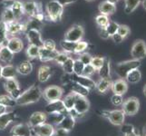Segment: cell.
Wrapping results in <instances>:
<instances>
[{"mask_svg": "<svg viewBox=\"0 0 146 136\" xmlns=\"http://www.w3.org/2000/svg\"><path fill=\"white\" fill-rule=\"evenodd\" d=\"M42 94L43 92L40 89V87L35 85V86H32L27 91H25L21 96L17 100V103L19 105H27V104L36 103L41 99Z\"/></svg>", "mask_w": 146, "mask_h": 136, "instance_id": "obj_1", "label": "cell"}, {"mask_svg": "<svg viewBox=\"0 0 146 136\" xmlns=\"http://www.w3.org/2000/svg\"><path fill=\"white\" fill-rule=\"evenodd\" d=\"M141 61L136 59H132V60H127V61L121 62L116 64L115 66V72L117 73L121 78L123 79L126 77V75L129 72H131L133 69H137L140 67Z\"/></svg>", "mask_w": 146, "mask_h": 136, "instance_id": "obj_2", "label": "cell"}, {"mask_svg": "<svg viewBox=\"0 0 146 136\" xmlns=\"http://www.w3.org/2000/svg\"><path fill=\"white\" fill-rule=\"evenodd\" d=\"M46 13L48 17L54 22L60 21L64 13V7L56 0H51L46 5Z\"/></svg>", "mask_w": 146, "mask_h": 136, "instance_id": "obj_3", "label": "cell"}, {"mask_svg": "<svg viewBox=\"0 0 146 136\" xmlns=\"http://www.w3.org/2000/svg\"><path fill=\"white\" fill-rule=\"evenodd\" d=\"M103 116L109 120V122L113 125L121 126L124 123L125 113L123 110H113V111H104L102 113Z\"/></svg>", "mask_w": 146, "mask_h": 136, "instance_id": "obj_4", "label": "cell"}, {"mask_svg": "<svg viewBox=\"0 0 146 136\" xmlns=\"http://www.w3.org/2000/svg\"><path fill=\"white\" fill-rule=\"evenodd\" d=\"M84 34V29L80 25H74V26L67 30L64 34V40L70 42H79L81 41Z\"/></svg>", "mask_w": 146, "mask_h": 136, "instance_id": "obj_5", "label": "cell"}, {"mask_svg": "<svg viewBox=\"0 0 146 136\" xmlns=\"http://www.w3.org/2000/svg\"><path fill=\"white\" fill-rule=\"evenodd\" d=\"M131 55L133 59L143 60L146 56V43L142 39L136 40L132 45L131 49Z\"/></svg>", "mask_w": 146, "mask_h": 136, "instance_id": "obj_6", "label": "cell"}, {"mask_svg": "<svg viewBox=\"0 0 146 136\" xmlns=\"http://www.w3.org/2000/svg\"><path fill=\"white\" fill-rule=\"evenodd\" d=\"M123 111L125 114L134 115L138 113L140 108V102L136 97H130L123 103Z\"/></svg>", "mask_w": 146, "mask_h": 136, "instance_id": "obj_7", "label": "cell"}, {"mask_svg": "<svg viewBox=\"0 0 146 136\" xmlns=\"http://www.w3.org/2000/svg\"><path fill=\"white\" fill-rule=\"evenodd\" d=\"M63 89L59 86H49L47 88L44 89V97L47 100L48 102H53V101L60 100L63 95Z\"/></svg>", "mask_w": 146, "mask_h": 136, "instance_id": "obj_8", "label": "cell"}, {"mask_svg": "<svg viewBox=\"0 0 146 136\" xmlns=\"http://www.w3.org/2000/svg\"><path fill=\"white\" fill-rule=\"evenodd\" d=\"M32 132L34 136H53L54 128L51 123H44L32 128Z\"/></svg>", "mask_w": 146, "mask_h": 136, "instance_id": "obj_9", "label": "cell"}, {"mask_svg": "<svg viewBox=\"0 0 146 136\" xmlns=\"http://www.w3.org/2000/svg\"><path fill=\"white\" fill-rule=\"evenodd\" d=\"M24 13H26L28 17L38 18L39 17V6L35 0H27L23 3Z\"/></svg>", "mask_w": 146, "mask_h": 136, "instance_id": "obj_10", "label": "cell"}, {"mask_svg": "<svg viewBox=\"0 0 146 136\" xmlns=\"http://www.w3.org/2000/svg\"><path fill=\"white\" fill-rule=\"evenodd\" d=\"M27 39H28L30 44L36 45V46H37L39 48L43 46L44 41L42 40L41 33H40L39 30L34 29V28L28 29L27 32Z\"/></svg>", "mask_w": 146, "mask_h": 136, "instance_id": "obj_11", "label": "cell"}, {"mask_svg": "<svg viewBox=\"0 0 146 136\" xmlns=\"http://www.w3.org/2000/svg\"><path fill=\"white\" fill-rule=\"evenodd\" d=\"M66 110L64 105L63 100H56L53 101V102H49L48 104L46 106V113L48 114H53V113H62Z\"/></svg>", "mask_w": 146, "mask_h": 136, "instance_id": "obj_12", "label": "cell"}, {"mask_svg": "<svg viewBox=\"0 0 146 136\" xmlns=\"http://www.w3.org/2000/svg\"><path fill=\"white\" fill-rule=\"evenodd\" d=\"M11 133L13 136H34L32 127L27 123H19L13 127Z\"/></svg>", "mask_w": 146, "mask_h": 136, "instance_id": "obj_13", "label": "cell"}, {"mask_svg": "<svg viewBox=\"0 0 146 136\" xmlns=\"http://www.w3.org/2000/svg\"><path fill=\"white\" fill-rule=\"evenodd\" d=\"M90 107V103L89 101L86 99V97L83 96H77L76 100H75L74 106V109L76 111L77 113L80 114H84L85 113H87V111L89 110Z\"/></svg>", "mask_w": 146, "mask_h": 136, "instance_id": "obj_14", "label": "cell"}, {"mask_svg": "<svg viewBox=\"0 0 146 136\" xmlns=\"http://www.w3.org/2000/svg\"><path fill=\"white\" fill-rule=\"evenodd\" d=\"M111 88L113 90V94L123 95L128 91V83L126 82V80L121 78L112 83Z\"/></svg>", "mask_w": 146, "mask_h": 136, "instance_id": "obj_15", "label": "cell"}, {"mask_svg": "<svg viewBox=\"0 0 146 136\" xmlns=\"http://www.w3.org/2000/svg\"><path fill=\"white\" fill-rule=\"evenodd\" d=\"M46 121H47V116L46 113L42 112H36L33 114H31V116L29 117L28 124L30 127L34 128L37 126V125L46 123Z\"/></svg>", "mask_w": 146, "mask_h": 136, "instance_id": "obj_16", "label": "cell"}, {"mask_svg": "<svg viewBox=\"0 0 146 136\" xmlns=\"http://www.w3.org/2000/svg\"><path fill=\"white\" fill-rule=\"evenodd\" d=\"M74 83L82 85V86L87 88L88 90H92L95 88V82L90 77L84 76V75H75V74H74Z\"/></svg>", "mask_w": 146, "mask_h": 136, "instance_id": "obj_17", "label": "cell"}, {"mask_svg": "<svg viewBox=\"0 0 146 136\" xmlns=\"http://www.w3.org/2000/svg\"><path fill=\"white\" fill-rule=\"evenodd\" d=\"M6 46L11 51L13 54H17L19 52L22 51V49L24 47V44L22 40L18 37H11L8 39L7 44Z\"/></svg>", "mask_w": 146, "mask_h": 136, "instance_id": "obj_18", "label": "cell"}, {"mask_svg": "<svg viewBox=\"0 0 146 136\" xmlns=\"http://www.w3.org/2000/svg\"><path fill=\"white\" fill-rule=\"evenodd\" d=\"M58 53L59 52L57 51V50H54V51H51V50L46 49V48H44V47H40L38 58L41 60L42 62L53 61V60H54L55 57L57 56Z\"/></svg>", "mask_w": 146, "mask_h": 136, "instance_id": "obj_19", "label": "cell"}, {"mask_svg": "<svg viewBox=\"0 0 146 136\" xmlns=\"http://www.w3.org/2000/svg\"><path fill=\"white\" fill-rule=\"evenodd\" d=\"M74 124H75V118H74L69 113H67L60 121V123L57 124V127L62 128L65 131H67V132H70L74 128Z\"/></svg>", "mask_w": 146, "mask_h": 136, "instance_id": "obj_20", "label": "cell"}, {"mask_svg": "<svg viewBox=\"0 0 146 136\" xmlns=\"http://www.w3.org/2000/svg\"><path fill=\"white\" fill-rule=\"evenodd\" d=\"M99 11L101 15H104V16H111V15L114 14L116 12V6L114 4H112L108 1H104L100 3L99 5Z\"/></svg>", "mask_w": 146, "mask_h": 136, "instance_id": "obj_21", "label": "cell"}, {"mask_svg": "<svg viewBox=\"0 0 146 136\" xmlns=\"http://www.w3.org/2000/svg\"><path fill=\"white\" fill-rule=\"evenodd\" d=\"M51 75H52V71H51V68H50V66H48V65L44 64L39 68L38 74H37L39 82H41V83L47 82L50 79V77H51Z\"/></svg>", "mask_w": 146, "mask_h": 136, "instance_id": "obj_22", "label": "cell"}, {"mask_svg": "<svg viewBox=\"0 0 146 136\" xmlns=\"http://www.w3.org/2000/svg\"><path fill=\"white\" fill-rule=\"evenodd\" d=\"M14 120H16V114L14 113H5L0 115V130L3 131L6 129L9 123H11Z\"/></svg>", "mask_w": 146, "mask_h": 136, "instance_id": "obj_23", "label": "cell"}, {"mask_svg": "<svg viewBox=\"0 0 146 136\" xmlns=\"http://www.w3.org/2000/svg\"><path fill=\"white\" fill-rule=\"evenodd\" d=\"M17 74V67H15L14 65L7 64L6 66H3L2 68V78L6 80L16 78Z\"/></svg>", "mask_w": 146, "mask_h": 136, "instance_id": "obj_24", "label": "cell"}, {"mask_svg": "<svg viewBox=\"0 0 146 136\" xmlns=\"http://www.w3.org/2000/svg\"><path fill=\"white\" fill-rule=\"evenodd\" d=\"M33 71V65L30 61H23L17 66V72L22 75H28Z\"/></svg>", "mask_w": 146, "mask_h": 136, "instance_id": "obj_25", "label": "cell"}, {"mask_svg": "<svg viewBox=\"0 0 146 136\" xmlns=\"http://www.w3.org/2000/svg\"><path fill=\"white\" fill-rule=\"evenodd\" d=\"M126 82L130 83V84H137L138 82L141 81L142 79V73L139 70V68L137 69H133L131 72H129L126 75Z\"/></svg>", "mask_w": 146, "mask_h": 136, "instance_id": "obj_26", "label": "cell"}, {"mask_svg": "<svg viewBox=\"0 0 146 136\" xmlns=\"http://www.w3.org/2000/svg\"><path fill=\"white\" fill-rule=\"evenodd\" d=\"M11 10L15 16V18H16L17 21L21 18L22 15L24 13V9H23V3H21L18 0H15L13 2L12 6H11Z\"/></svg>", "mask_w": 146, "mask_h": 136, "instance_id": "obj_27", "label": "cell"}, {"mask_svg": "<svg viewBox=\"0 0 146 136\" xmlns=\"http://www.w3.org/2000/svg\"><path fill=\"white\" fill-rule=\"evenodd\" d=\"M13 58H14V54L7 46L0 47V60L2 62L9 64L12 62Z\"/></svg>", "mask_w": 146, "mask_h": 136, "instance_id": "obj_28", "label": "cell"}, {"mask_svg": "<svg viewBox=\"0 0 146 136\" xmlns=\"http://www.w3.org/2000/svg\"><path fill=\"white\" fill-rule=\"evenodd\" d=\"M98 73L100 77L102 79H110V74H111V67H110V61L109 59L105 58L104 64L102 65L98 70Z\"/></svg>", "mask_w": 146, "mask_h": 136, "instance_id": "obj_29", "label": "cell"}, {"mask_svg": "<svg viewBox=\"0 0 146 136\" xmlns=\"http://www.w3.org/2000/svg\"><path fill=\"white\" fill-rule=\"evenodd\" d=\"M77 96H78L77 94L71 93V94H69L68 95H66V96L64 98L63 103H64V105L65 107V110H66L67 112L70 110L74 109V103H75V100H76Z\"/></svg>", "mask_w": 146, "mask_h": 136, "instance_id": "obj_30", "label": "cell"}, {"mask_svg": "<svg viewBox=\"0 0 146 136\" xmlns=\"http://www.w3.org/2000/svg\"><path fill=\"white\" fill-rule=\"evenodd\" d=\"M112 82L110 79H102L101 78L97 83H95V88L100 93H105L111 87Z\"/></svg>", "mask_w": 146, "mask_h": 136, "instance_id": "obj_31", "label": "cell"}, {"mask_svg": "<svg viewBox=\"0 0 146 136\" xmlns=\"http://www.w3.org/2000/svg\"><path fill=\"white\" fill-rule=\"evenodd\" d=\"M141 0H124V12L126 14L133 13L141 4Z\"/></svg>", "mask_w": 146, "mask_h": 136, "instance_id": "obj_32", "label": "cell"}, {"mask_svg": "<svg viewBox=\"0 0 146 136\" xmlns=\"http://www.w3.org/2000/svg\"><path fill=\"white\" fill-rule=\"evenodd\" d=\"M60 45L65 53H75L77 42H70L66 40H63L60 42Z\"/></svg>", "mask_w": 146, "mask_h": 136, "instance_id": "obj_33", "label": "cell"}, {"mask_svg": "<svg viewBox=\"0 0 146 136\" xmlns=\"http://www.w3.org/2000/svg\"><path fill=\"white\" fill-rule=\"evenodd\" d=\"M89 92H90V90H88L87 88H85L76 83H74L72 86V93L79 95V96L86 97L89 94Z\"/></svg>", "mask_w": 146, "mask_h": 136, "instance_id": "obj_34", "label": "cell"}, {"mask_svg": "<svg viewBox=\"0 0 146 136\" xmlns=\"http://www.w3.org/2000/svg\"><path fill=\"white\" fill-rule=\"evenodd\" d=\"M1 20L2 21L7 25V24H10L14 21H16V18H15V16L12 12V10L10 7H7L3 11V14H2V17H1Z\"/></svg>", "mask_w": 146, "mask_h": 136, "instance_id": "obj_35", "label": "cell"}, {"mask_svg": "<svg viewBox=\"0 0 146 136\" xmlns=\"http://www.w3.org/2000/svg\"><path fill=\"white\" fill-rule=\"evenodd\" d=\"M0 104L4 105L6 107H15L17 104V100L13 99L9 95H0Z\"/></svg>", "mask_w": 146, "mask_h": 136, "instance_id": "obj_36", "label": "cell"}, {"mask_svg": "<svg viewBox=\"0 0 146 136\" xmlns=\"http://www.w3.org/2000/svg\"><path fill=\"white\" fill-rule=\"evenodd\" d=\"M18 88H19V84L16 78L6 80V82H5V89H6V91L9 94H11L13 91L17 90Z\"/></svg>", "mask_w": 146, "mask_h": 136, "instance_id": "obj_37", "label": "cell"}, {"mask_svg": "<svg viewBox=\"0 0 146 136\" xmlns=\"http://www.w3.org/2000/svg\"><path fill=\"white\" fill-rule=\"evenodd\" d=\"M23 27L22 25L20 24L18 21H14L10 24L7 25V34H17L18 32H20L22 30Z\"/></svg>", "mask_w": 146, "mask_h": 136, "instance_id": "obj_38", "label": "cell"}, {"mask_svg": "<svg viewBox=\"0 0 146 136\" xmlns=\"http://www.w3.org/2000/svg\"><path fill=\"white\" fill-rule=\"evenodd\" d=\"M109 22H110L109 17L107 16H104V15L100 14L95 17V23H96V25L100 28H105L109 24Z\"/></svg>", "mask_w": 146, "mask_h": 136, "instance_id": "obj_39", "label": "cell"}, {"mask_svg": "<svg viewBox=\"0 0 146 136\" xmlns=\"http://www.w3.org/2000/svg\"><path fill=\"white\" fill-rule=\"evenodd\" d=\"M74 60L71 57H69L66 61H65L63 64H62V67H63V70L65 74H74Z\"/></svg>", "mask_w": 146, "mask_h": 136, "instance_id": "obj_40", "label": "cell"}, {"mask_svg": "<svg viewBox=\"0 0 146 136\" xmlns=\"http://www.w3.org/2000/svg\"><path fill=\"white\" fill-rule=\"evenodd\" d=\"M7 38V25L0 19V46L3 45V44L6 42Z\"/></svg>", "mask_w": 146, "mask_h": 136, "instance_id": "obj_41", "label": "cell"}, {"mask_svg": "<svg viewBox=\"0 0 146 136\" xmlns=\"http://www.w3.org/2000/svg\"><path fill=\"white\" fill-rule=\"evenodd\" d=\"M119 26H120V25L118 23H116V22H114V21H110L109 22V24L107 25V27H105V30H106V32L109 34L110 37L112 36L113 34L117 33Z\"/></svg>", "mask_w": 146, "mask_h": 136, "instance_id": "obj_42", "label": "cell"}, {"mask_svg": "<svg viewBox=\"0 0 146 136\" xmlns=\"http://www.w3.org/2000/svg\"><path fill=\"white\" fill-rule=\"evenodd\" d=\"M39 47L30 44L27 49V55L29 58H37L39 56Z\"/></svg>", "mask_w": 146, "mask_h": 136, "instance_id": "obj_43", "label": "cell"}, {"mask_svg": "<svg viewBox=\"0 0 146 136\" xmlns=\"http://www.w3.org/2000/svg\"><path fill=\"white\" fill-rule=\"evenodd\" d=\"M84 64L80 61L79 59L74 60V74L75 75H82L83 72H84Z\"/></svg>", "mask_w": 146, "mask_h": 136, "instance_id": "obj_44", "label": "cell"}, {"mask_svg": "<svg viewBox=\"0 0 146 136\" xmlns=\"http://www.w3.org/2000/svg\"><path fill=\"white\" fill-rule=\"evenodd\" d=\"M105 57H100V56H95V57H92V61H91V64L92 66L95 69L98 70L102 67V65L104 64Z\"/></svg>", "mask_w": 146, "mask_h": 136, "instance_id": "obj_45", "label": "cell"}, {"mask_svg": "<svg viewBox=\"0 0 146 136\" xmlns=\"http://www.w3.org/2000/svg\"><path fill=\"white\" fill-rule=\"evenodd\" d=\"M130 32H131V30H130L129 27L126 26V25H120L119 28H118V31H117V33L123 39H125V38H126L129 36Z\"/></svg>", "mask_w": 146, "mask_h": 136, "instance_id": "obj_46", "label": "cell"}, {"mask_svg": "<svg viewBox=\"0 0 146 136\" xmlns=\"http://www.w3.org/2000/svg\"><path fill=\"white\" fill-rule=\"evenodd\" d=\"M42 47L48 49V50H51V51H54V50H56V44H55V42L52 39H46L44 41Z\"/></svg>", "mask_w": 146, "mask_h": 136, "instance_id": "obj_47", "label": "cell"}, {"mask_svg": "<svg viewBox=\"0 0 146 136\" xmlns=\"http://www.w3.org/2000/svg\"><path fill=\"white\" fill-rule=\"evenodd\" d=\"M88 47V44L86 42L84 41H79L77 42V45H76V49H75V54H82L84 53L85 50Z\"/></svg>", "mask_w": 146, "mask_h": 136, "instance_id": "obj_48", "label": "cell"}, {"mask_svg": "<svg viewBox=\"0 0 146 136\" xmlns=\"http://www.w3.org/2000/svg\"><path fill=\"white\" fill-rule=\"evenodd\" d=\"M111 102L114 105V106H120L122 105L123 103V95H119V94H113L112 98H111Z\"/></svg>", "mask_w": 146, "mask_h": 136, "instance_id": "obj_49", "label": "cell"}, {"mask_svg": "<svg viewBox=\"0 0 146 136\" xmlns=\"http://www.w3.org/2000/svg\"><path fill=\"white\" fill-rule=\"evenodd\" d=\"M69 57H70V56H68L67 53H65V52H64V53H58L57 56L55 57V59H54V61H55V62H57L59 64H61V65H62Z\"/></svg>", "mask_w": 146, "mask_h": 136, "instance_id": "obj_50", "label": "cell"}, {"mask_svg": "<svg viewBox=\"0 0 146 136\" xmlns=\"http://www.w3.org/2000/svg\"><path fill=\"white\" fill-rule=\"evenodd\" d=\"M79 60L81 61L84 65H87L91 64L92 61V56L87 53H82L81 55H80V58Z\"/></svg>", "mask_w": 146, "mask_h": 136, "instance_id": "obj_51", "label": "cell"}, {"mask_svg": "<svg viewBox=\"0 0 146 136\" xmlns=\"http://www.w3.org/2000/svg\"><path fill=\"white\" fill-rule=\"evenodd\" d=\"M95 70L91 64H87V65H84V72L82 75H84V76H87L90 77L91 75H93L95 73Z\"/></svg>", "mask_w": 146, "mask_h": 136, "instance_id": "obj_52", "label": "cell"}, {"mask_svg": "<svg viewBox=\"0 0 146 136\" xmlns=\"http://www.w3.org/2000/svg\"><path fill=\"white\" fill-rule=\"evenodd\" d=\"M69 133V132L65 131L62 128H57L54 129V133L53 134V136H67Z\"/></svg>", "mask_w": 146, "mask_h": 136, "instance_id": "obj_53", "label": "cell"}, {"mask_svg": "<svg viewBox=\"0 0 146 136\" xmlns=\"http://www.w3.org/2000/svg\"><path fill=\"white\" fill-rule=\"evenodd\" d=\"M22 91H21V89L20 88H18V89H17V90H15V91H13V92L10 94V95H11V97L13 98V99H15V100H17L20 96L22 95Z\"/></svg>", "mask_w": 146, "mask_h": 136, "instance_id": "obj_54", "label": "cell"}, {"mask_svg": "<svg viewBox=\"0 0 146 136\" xmlns=\"http://www.w3.org/2000/svg\"><path fill=\"white\" fill-rule=\"evenodd\" d=\"M133 131V127L129 124H123L122 125V132L124 133H131Z\"/></svg>", "mask_w": 146, "mask_h": 136, "instance_id": "obj_55", "label": "cell"}, {"mask_svg": "<svg viewBox=\"0 0 146 136\" xmlns=\"http://www.w3.org/2000/svg\"><path fill=\"white\" fill-rule=\"evenodd\" d=\"M112 39H113V41L115 43V44H120V43H122L123 41V38L120 36V34H118V33H116V34H113L112 36Z\"/></svg>", "mask_w": 146, "mask_h": 136, "instance_id": "obj_56", "label": "cell"}, {"mask_svg": "<svg viewBox=\"0 0 146 136\" xmlns=\"http://www.w3.org/2000/svg\"><path fill=\"white\" fill-rule=\"evenodd\" d=\"M56 1L61 4L63 7H65V6H68L70 4H74L77 1V0H56Z\"/></svg>", "mask_w": 146, "mask_h": 136, "instance_id": "obj_57", "label": "cell"}, {"mask_svg": "<svg viewBox=\"0 0 146 136\" xmlns=\"http://www.w3.org/2000/svg\"><path fill=\"white\" fill-rule=\"evenodd\" d=\"M99 34H100V36L102 37L103 39H108L110 37L109 34L106 32V30H105V28H100V30H99Z\"/></svg>", "mask_w": 146, "mask_h": 136, "instance_id": "obj_58", "label": "cell"}, {"mask_svg": "<svg viewBox=\"0 0 146 136\" xmlns=\"http://www.w3.org/2000/svg\"><path fill=\"white\" fill-rule=\"evenodd\" d=\"M5 113H7V107L4 106L2 104H0V115L4 114Z\"/></svg>", "mask_w": 146, "mask_h": 136, "instance_id": "obj_59", "label": "cell"}, {"mask_svg": "<svg viewBox=\"0 0 146 136\" xmlns=\"http://www.w3.org/2000/svg\"><path fill=\"white\" fill-rule=\"evenodd\" d=\"M106 1H108V2H110V3H112V4L116 5V3L119 1V0H106Z\"/></svg>", "mask_w": 146, "mask_h": 136, "instance_id": "obj_60", "label": "cell"}, {"mask_svg": "<svg viewBox=\"0 0 146 136\" xmlns=\"http://www.w3.org/2000/svg\"><path fill=\"white\" fill-rule=\"evenodd\" d=\"M141 3H142V5H143V8H144L145 10H146V0H143V1L141 2Z\"/></svg>", "mask_w": 146, "mask_h": 136, "instance_id": "obj_61", "label": "cell"}, {"mask_svg": "<svg viewBox=\"0 0 146 136\" xmlns=\"http://www.w3.org/2000/svg\"><path fill=\"white\" fill-rule=\"evenodd\" d=\"M2 68H3V66L0 64V78H2Z\"/></svg>", "mask_w": 146, "mask_h": 136, "instance_id": "obj_62", "label": "cell"}, {"mask_svg": "<svg viewBox=\"0 0 146 136\" xmlns=\"http://www.w3.org/2000/svg\"><path fill=\"white\" fill-rule=\"evenodd\" d=\"M143 94H144V95L146 96V84L144 85V87H143Z\"/></svg>", "mask_w": 146, "mask_h": 136, "instance_id": "obj_63", "label": "cell"}, {"mask_svg": "<svg viewBox=\"0 0 146 136\" xmlns=\"http://www.w3.org/2000/svg\"><path fill=\"white\" fill-rule=\"evenodd\" d=\"M85 1H87V2H92V1H94V0H85Z\"/></svg>", "mask_w": 146, "mask_h": 136, "instance_id": "obj_64", "label": "cell"}]
</instances>
